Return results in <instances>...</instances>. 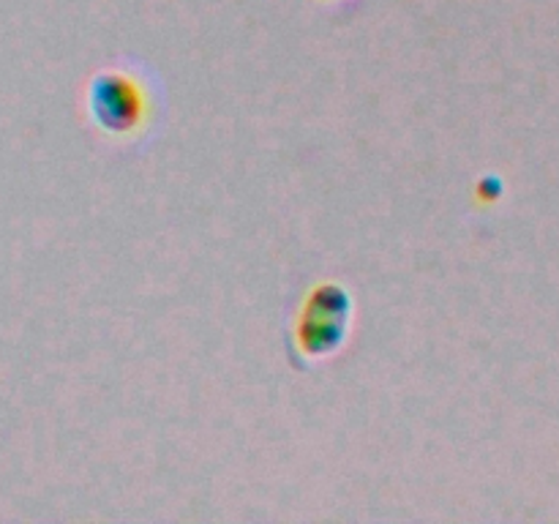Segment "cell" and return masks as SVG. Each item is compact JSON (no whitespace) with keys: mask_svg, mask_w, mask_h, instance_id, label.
Returning <instances> with one entry per match:
<instances>
[{"mask_svg":"<svg viewBox=\"0 0 559 524\" xmlns=\"http://www.w3.org/2000/svg\"><path fill=\"white\" fill-rule=\"evenodd\" d=\"M87 107L98 129L109 134H131L145 120V93L129 74L102 71L91 82Z\"/></svg>","mask_w":559,"mask_h":524,"instance_id":"2","label":"cell"},{"mask_svg":"<svg viewBox=\"0 0 559 524\" xmlns=\"http://www.w3.org/2000/svg\"><path fill=\"white\" fill-rule=\"evenodd\" d=\"M353 298L338 284H320L306 300L298 320V344L311 358L333 355L349 333Z\"/></svg>","mask_w":559,"mask_h":524,"instance_id":"1","label":"cell"}]
</instances>
